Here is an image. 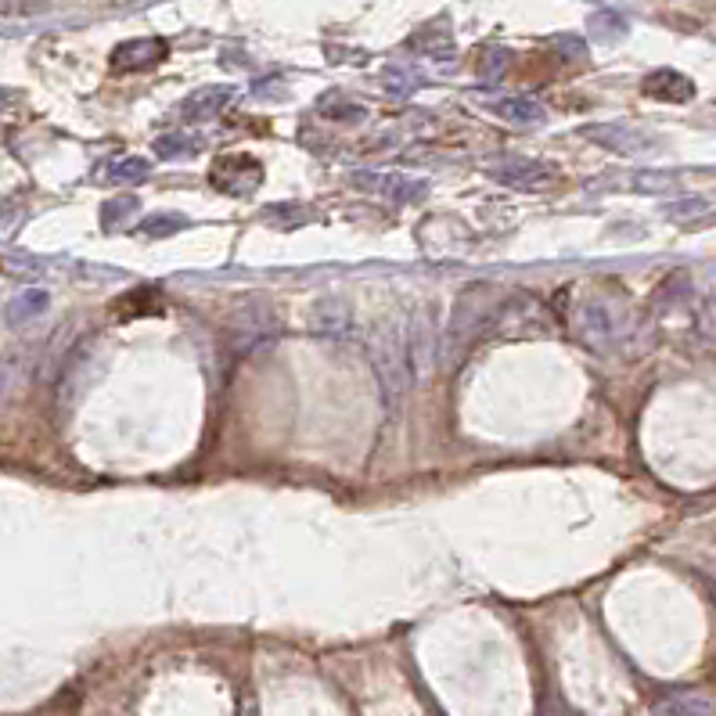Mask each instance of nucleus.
Listing matches in <instances>:
<instances>
[{"instance_id":"nucleus-18","label":"nucleus","mask_w":716,"mask_h":716,"mask_svg":"<svg viewBox=\"0 0 716 716\" xmlns=\"http://www.w3.org/2000/svg\"><path fill=\"white\" fill-rule=\"evenodd\" d=\"M591 33L598 36V40H619V36L627 33V22L619 15H612V11H598V15L591 18Z\"/></svg>"},{"instance_id":"nucleus-21","label":"nucleus","mask_w":716,"mask_h":716,"mask_svg":"<svg viewBox=\"0 0 716 716\" xmlns=\"http://www.w3.org/2000/svg\"><path fill=\"white\" fill-rule=\"evenodd\" d=\"M706 209H709L706 198H684V202H673V206L666 209V216H670V220H688V216H699L706 213Z\"/></svg>"},{"instance_id":"nucleus-15","label":"nucleus","mask_w":716,"mask_h":716,"mask_svg":"<svg viewBox=\"0 0 716 716\" xmlns=\"http://www.w3.org/2000/svg\"><path fill=\"white\" fill-rule=\"evenodd\" d=\"M148 159H119L108 166V180H116V184H141L148 177Z\"/></svg>"},{"instance_id":"nucleus-8","label":"nucleus","mask_w":716,"mask_h":716,"mask_svg":"<svg viewBox=\"0 0 716 716\" xmlns=\"http://www.w3.org/2000/svg\"><path fill=\"white\" fill-rule=\"evenodd\" d=\"M357 184L382 198H393V202H414V198L425 195V184H421V180L400 177V173H382L378 180H371V173H357Z\"/></svg>"},{"instance_id":"nucleus-22","label":"nucleus","mask_w":716,"mask_h":716,"mask_svg":"<svg viewBox=\"0 0 716 716\" xmlns=\"http://www.w3.org/2000/svg\"><path fill=\"white\" fill-rule=\"evenodd\" d=\"M11 11H18V0H0V15H11Z\"/></svg>"},{"instance_id":"nucleus-4","label":"nucleus","mask_w":716,"mask_h":716,"mask_svg":"<svg viewBox=\"0 0 716 716\" xmlns=\"http://www.w3.org/2000/svg\"><path fill=\"white\" fill-rule=\"evenodd\" d=\"M403 357H407V371L411 382L421 385L436 367V328L425 314H414L403 332Z\"/></svg>"},{"instance_id":"nucleus-23","label":"nucleus","mask_w":716,"mask_h":716,"mask_svg":"<svg viewBox=\"0 0 716 716\" xmlns=\"http://www.w3.org/2000/svg\"><path fill=\"white\" fill-rule=\"evenodd\" d=\"M4 105H8V94H4V90H0V108H4Z\"/></svg>"},{"instance_id":"nucleus-11","label":"nucleus","mask_w":716,"mask_h":716,"mask_svg":"<svg viewBox=\"0 0 716 716\" xmlns=\"http://www.w3.org/2000/svg\"><path fill=\"white\" fill-rule=\"evenodd\" d=\"M490 112L493 116H501V119H508V123H526V126H533V123H540L544 119V105L540 101H533V98H493L490 101Z\"/></svg>"},{"instance_id":"nucleus-14","label":"nucleus","mask_w":716,"mask_h":716,"mask_svg":"<svg viewBox=\"0 0 716 716\" xmlns=\"http://www.w3.org/2000/svg\"><path fill=\"white\" fill-rule=\"evenodd\" d=\"M198 137H188V134H170V137H159L155 141V155L159 159H184V155H195L198 152Z\"/></svg>"},{"instance_id":"nucleus-1","label":"nucleus","mask_w":716,"mask_h":716,"mask_svg":"<svg viewBox=\"0 0 716 716\" xmlns=\"http://www.w3.org/2000/svg\"><path fill=\"white\" fill-rule=\"evenodd\" d=\"M371 364H375L378 385H382L385 403L389 411L400 407V400L407 396V385H411V371H407V357H403V335L400 332H375L371 335Z\"/></svg>"},{"instance_id":"nucleus-17","label":"nucleus","mask_w":716,"mask_h":716,"mask_svg":"<svg viewBox=\"0 0 716 716\" xmlns=\"http://www.w3.org/2000/svg\"><path fill=\"white\" fill-rule=\"evenodd\" d=\"M22 378H26V364H22V357L0 360V403L15 393L18 385H22Z\"/></svg>"},{"instance_id":"nucleus-6","label":"nucleus","mask_w":716,"mask_h":716,"mask_svg":"<svg viewBox=\"0 0 716 716\" xmlns=\"http://www.w3.org/2000/svg\"><path fill=\"white\" fill-rule=\"evenodd\" d=\"M583 134L591 137V141H598L601 148H609V152H619V155H634V152H645L648 144H652V137L641 134V130H634V126H623V123H609V126H587Z\"/></svg>"},{"instance_id":"nucleus-13","label":"nucleus","mask_w":716,"mask_h":716,"mask_svg":"<svg viewBox=\"0 0 716 716\" xmlns=\"http://www.w3.org/2000/svg\"><path fill=\"white\" fill-rule=\"evenodd\" d=\"M346 321H350V314H346V306L339 303V299H324V303L314 306V328L324 335H335L346 328Z\"/></svg>"},{"instance_id":"nucleus-3","label":"nucleus","mask_w":716,"mask_h":716,"mask_svg":"<svg viewBox=\"0 0 716 716\" xmlns=\"http://www.w3.org/2000/svg\"><path fill=\"white\" fill-rule=\"evenodd\" d=\"M576 332H580L583 346H591L594 353H605L623 335V314L612 303H605V299H591L576 314Z\"/></svg>"},{"instance_id":"nucleus-9","label":"nucleus","mask_w":716,"mask_h":716,"mask_svg":"<svg viewBox=\"0 0 716 716\" xmlns=\"http://www.w3.org/2000/svg\"><path fill=\"white\" fill-rule=\"evenodd\" d=\"M231 98H234L231 87H220V83H216V87H202V90H195L191 98H184L180 116L184 119H213L231 105Z\"/></svg>"},{"instance_id":"nucleus-16","label":"nucleus","mask_w":716,"mask_h":716,"mask_svg":"<svg viewBox=\"0 0 716 716\" xmlns=\"http://www.w3.org/2000/svg\"><path fill=\"white\" fill-rule=\"evenodd\" d=\"M317 108H321L328 119H339V123H360V119H364V108L353 105V101H346V98H339V94L324 98Z\"/></svg>"},{"instance_id":"nucleus-19","label":"nucleus","mask_w":716,"mask_h":716,"mask_svg":"<svg viewBox=\"0 0 716 716\" xmlns=\"http://www.w3.org/2000/svg\"><path fill=\"white\" fill-rule=\"evenodd\" d=\"M184 227V216H152L144 220L141 234H152V238H166V234H177Z\"/></svg>"},{"instance_id":"nucleus-5","label":"nucleus","mask_w":716,"mask_h":716,"mask_svg":"<svg viewBox=\"0 0 716 716\" xmlns=\"http://www.w3.org/2000/svg\"><path fill=\"white\" fill-rule=\"evenodd\" d=\"M166 54H170V44L159 40V36H141V40H126L112 51V69L119 72H141V69H152V65L166 62Z\"/></svg>"},{"instance_id":"nucleus-7","label":"nucleus","mask_w":716,"mask_h":716,"mask_svg":"<svg viewBox=\"0 0 716 716\" xmlns=\"http://www.w3.org/2000/svg\"><path fill=\"white\" fill-rule=\"evenodd\" d=\"M645 94L655 101H691L695 98V83L677 69H655L645 76Z\"/></svg>"},{"instance_id":"nucleus-2","label":"nucleus","mask_w":716,"mask_h":716,"mask_svg":"<svg viewBox=\"0 0 716 716\" xmlns=\"http://www.w3.org/2000/svg\"><path fill=\"white\" fill-rule=\"evenodd\" d=\"M497 288L475 285L468 292H461L454 310V321H450V346H461V342H472L475 332H483L486 324L497 317Z\"/></svg>"},{"instance_id":"nucleus-10","label":"nucleus","mask_w":716,"mask_h":716,"mask_svg":"<svg viewBox=\"0 0 716 716\" xmlns=\"http://www.w3.org/2000/svg\"><path fill=\"white\" fill-rule=\"evenodd\" d=\"M655 716H716V706L699 691H677L655 706Z\"/></svg>"},{"instance_id":"nucleus-12","label":"nucleus","mask_w":716,"mask_h":716,"mask_svg":"<svg viewBox=\"0 0 716 716\" xmlns=\"http://www.w3.org/2000/svg\"><path fill=\"white\" fill-rule=\"evenodd\" d=\"M47 306H51V296H47L44 288H26V292H18L8 303V321L11 324L36 321L40 314H47Z\"/></svg>"},{"instance_id":"nucleus-20","label":"nucleus","mask_w":716,"mask_h":716,"mask_svg":"<svg viewBox=\"0 0 716 716\" xmlns=\"http://www.w3.org/2000/svg\"><path fill=\"white\" fill-rule=\"evenodd\" d=\"M134 209H137L134 198H119V202H108L105 213H101V224H105V227L123 224V220H126V216H130V213H134Z\"/></svg>"}]
</instances>
